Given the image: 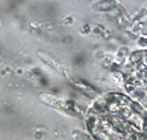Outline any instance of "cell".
<instances>
[{
	"instance_id": "obj_1",
	"label": "cell",
	"mask_w": 147,
	"mask_h": 140,
	"mask_svg": "<svg viewBox=\"0 0 147 140\" xmlns=\"http://www.w3.org/2000/svg\"><path fill=\"white\" fill-rule=\"evenodd\" d=\"M88 126L96 140H144L147 112L127 97L113 96L93 109Z\"/></svg>"
},
{
	"instance_id": "obj_2",
	"label": "cell",
	"mask_w": 147,
	"mask_h": 140,
	"mask_svg": "<svg viewBox=\"0 0 147 140\" xmlns=\"http://www.w3.org/2000/svg\"><path fill=\"white\" fill-rule=\"evenodd\" d=\"M132 82L136 96L147 107V51L137 54L134 58Z\"/></svg>"
}]
</instances>
